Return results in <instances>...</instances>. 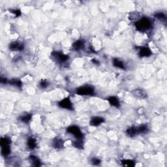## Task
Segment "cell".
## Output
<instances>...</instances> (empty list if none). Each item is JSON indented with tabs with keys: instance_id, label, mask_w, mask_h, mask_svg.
Returning a JSON list of instances; mask_svg holds the SVG:
<instances>
[{
	"instance_id": "obj_4",
	"label": "cell",
	"mask_w": 167,
	"mask_h": 167,
	"mask_svg": "<svg viewBox=\"0 0 167 167\" xmlns=\"http://www.w3.org/2000/svg\"><path fill=\"white\" fill-rule=\"evenodd\" d=\"M66 132L73 135L76 140H84V133L82 132L80 128L76 125H71L67 127Z\"/></svg>"
},
{
	"instance_id": "obj_6",
	"label": "cell",
	"mask_w": 167,
	"mask_h": 167,
	"mask_svg": "<svg viewBox=\"0 0 167 167\" xmlns=\"http://www.w3.org/2000/svg\"><path fill=\"white\" fill-rule=\"evenodd\" d=\"M58 106L62 109H65L67 110H74L73 103L71 101L70 97H67L61 100L58 103Z\"/></svg>"
},
{
	"instance_id": "obj_24",
	"label": "cell",
	"mask_w": 167,
	"mask_h": 167,
	"mask_svg": "<svg viewBox=\"0 0 167 167\" xmlns=\"http://www.w3.org/2000/svg\"><path fill=\"white\" fill-rule=\"evenodd\" d=\"M73 146L79 149H82L84 148V141L82 140H76L73 142Z\"/></svg>"
},
{
	"instance_id": "obj_2",
	"label": "cell",
	"mask_w": 167,
	"mask_h": 167,
	"mask_svg": "<svg viewBox=\"0 0 167 167\" xmlns=\"http://www.w3.org/2000/svg\"><path fill=\"white\" fill-rule=\"evenodd\" d=\"M0 144H1V154L3 157H8L10 153V144L11 140L9 137L3 136L1 138L0 141Z\"/></svg>"
},
{
	"instance_id": "obj_15",
	"label": "cell",
	"mask_w": 167,
	"mask_h": 167,
	"mask_svg": "<svg viewBox=\"0 0 167 167\" xmlns=\"http://www.w3.org/2000/svg\"><path fill=\"white\" fill-rule=\"evenodd\" d=\"M112 63L114 67H116L120 69H122V70L125 69V65L124 62L121 59L118 58H114L112 60Z\"/></svg>"
},
{
	"instance_id": "obj_27",
	"label": "cell",
	"mask_w": 167,
	"mask_h": 167,
	"mask_svg": "<svg viewBox=\"0 0 167 167\" xmlns=\"http://www.w3.org/2000/svg\"><path fill=\"white\" fill-rule=\"evenodd\" d=\"M10 12L12 13L16 16V17H19V16H20L22 14V12H21L20 9H11V10H10Z\"/></svg>"
},
{
	"instance_id": "obj_13",
	"label": "cell",
	"mask_w": 167,
	"mask_h": 167,
	"mask_svg": "<svg viewBox=\"0 0 167 167\" xmlns=\"http://www.w3.org/2000/svg\"><path fill=\"white\" fill-rule=\"evenodd\" d=\"M33 114L31 113L26 112L24 114H22L18 117V120L21 121L22 123H24L25 124H28L32 120Z\"/></svg>"
},
{
	"instance_id": "obj_11",
	"label": "cell",
	"mask_w": 167,
	"mask_h": 167,
	"mask_svg": "<svg viewBox=\"0 0 167 167\" xmlns=\"http://www.w3.org/2000/svg\"><path fill=\"white\" fill-rule=\"evenodd\" d=\"M131 93L133 96H135V97H137L138 99H144L148 97L147 93L144 90H142V89H135V90H132Z\"/></svg>"
},
{
	"instance_id": "obj_18",
	"label": "cell",
	"mask_w": 167,
	"mask_h": 167,
	"mask_svg": "<svg viewBox=\"0 0 167 167\" xmlns=\"http://www.w3.org/2000/svg\"><path fill=\"white\" fill-rule=\"evenodd\" d=\"M37 143L36 139L33 136L28 137L27 140V146L28 148V149L30 150H33L37 148Z\"/></svg>"
},
{
	"instance_id": "obj_26",
	"label": "cell",
	"mask_w": 167,
	"mask_h": 167,
	"mask_svg": "<svg viewBox=\"0 0 167 167\" xmlns=\"http://www.w3.org/2000/svg\"><path fill=\"white\" fill-rule=\"evenodd\" d=\"M90 163H92V165H94V166H99L101 164V160L99 158H98V157H92L91 159Z\"/></svg>"
},
{
	"instance_id": "obj_19",
	"label": "cell",
	"mask_w": 167,
	"mask_h": 167,
	"mask_svg": "<svg viewBox=\"0 0 167 167\" xmlns=\"http://www.w3.org/2000/svg\"><path fill=\"white\" fill-rule=\"evenodd\" d=\"M137 129L139 135H145L149 132V129L147 124H142L137 126Z\"/></svg>"
},
{
	"instance_id": "obj_25",
	"label": "cell",
	"mask_w": 167,
	"mask_h": 167,
	"mask_svg": "<svg viewBox=\"0 0 167 167\" xmlns=\"http://www.w3.org/2000/svg\"><path fill=\"white\" fill-rule=\"evenodd\" d=\"M50 86V82L46 79H42L39 82V86L41 89H47Z\"/></svg>"
},
{
	"instance_id": "obj_20",
	"label": "cell",
	"mask_w": 167,
	"mask_h": 167,
	"mask_svg": "<svg viewBox=\"0 0 167 167\" xmlns=\"http://www.w3.org/2000/svg\"><path fill=\"white\" fill-rule=\"evenodd\" d=\"M121 164L123 166L132 167L136 165V161L132 159H124L121 161Z\"/></svg>"
},
{
	"instance_id": "obj_3",
	"label": "cell",
	"mask_w": 167,
	"mask_h": 167,
	"mask_svg": "<svg viewBox=\"0 0 167 167\" xmlns=\"http://www.w3.org/2000/svg\"><path fill=\"white\" fill-rule=\"evenodd\" d=\"M75 93L82 96H93L95 95V88L91 85H84L75 89Z\"/></svg>"
},
{
	"instance_id": "obj_12",
	"label": "cell",
	"mask_w": 167,
	"mask_h": 167,
	"mask_svg": "<svg viewBox=\"0 0 167 167\" xmlns=\"http://www.w3.org/2000/svg\"><path fill=\"white\" fill-rule=\"evenodd\" d=\"M109 104L115 108H120L121 106V103L120 99L117 96H109L107 98Z\"/></svg>"
},
{
	"instance_id": "obj_23",
	"label": "cell",
	"mask_w": 167,
	"mask_h": 167,
	"mask_svg": "<svg viewBox=\"0 0 167 167\" xmlns=\"http://www.w3.org/2000/svg\"><path fill=\"white\" fill-rule=\"evenodd\" d=\"M154 16L162 22H166V15L163 12H156L155 13Z\"/></svg>"
},
{
	"instance_id": "obj_10",
	"label": "cell",
	"mask_w": 167,
	"mask_h": 167,
	"mask_svg": "<svg viewBox=\"0 0 167 167\" xmlns=\"http://www.w3.org/2000/svg\"><path fill=\"white\" fill-rule=\"evenodd\" d=\"M105 121V119L101 116H93L90 120V125L97 127L103 124Z\"/></svg>"
},
{
	"instance_id": "obj_22",
	"label": "cell",
	"mask_w": 167,
	"mask_h": 167,
	"mask_svg": "<svg viewBox=\"0 0 167 167\" xmlns=\"http://www.w3.org/2000/svg\"><path fill=\"white\" fill-rule=\"evenodd\" d=\"M142 17V16H141V14L138 12H136V11H135V12H131L130 13L129 15V19L131 21H134L136 22L138 20L140 19Z\"/></svg>"
},
{
	"instance_id": "obj_5",
	"label": "cell",
	"mask_w": 167,
	"mask_h": 167,
	"mask_svg": "<svg viewBox=\"0 0 167 167\" xmlns=\"http://www.w3.org/2000/svg\"><path fill=\"white\" fill-rule=\"evenodd\" d=\"M51 56L55 62L58 63H65L69 59V56L62 51H54L51 52Z\"/></svg>"
},
{
	"instance_id": "obj_29",
	"label": "cell",
	"mask_w": 167,
	"mask_h": 167,
	"mask_svg": "<svg viewBox=\"0 0 167 167\" xmlns=\"http://www.w3.org/2000/svg\"><path fill=\"white\" fill-rule=\"evenodd\" d=\"M92 62H93V63H94V64H97V65H99V62H98V61H97L96 59H92Z\"/></svg>"
},
{
	"instance_id": "obj_8",
	"label": "cell",
	"mask_w": 167,
	"mask_h": 167,
	"mask_svg": "<svg viewBox=\"0 0 167 167\" xmlns=\"http://www.w3.org/2000/svg\"><path fill=\"white\" fill-rule=\"evenodd\" d=\"M152 55V51L148 47L143 46L139 48L138 55L140 58H149Z\"/></svg>"
},
{
	"instance_id": "obj_16",
	"label": "cell",
	"mask_w": 167,
	"mask_h": 167,
	"mask_svg": "<svg viewBox=\"0 0 167 167\" xmlns=\"http://www.w3.org/2000/svg\"><path fill=\"white\" fill-rule=\"evenodd\" d=\"M125 134L131 138H133L137 135H139L137 126H131L127 128L125 131Z\"/></svg>"
},
{
	"instance_id": "obj_1",
	"label": "cell",
	"mask_w": 167,
	"mask_h": 167,
	"mask_svg": "<svg viewBox=\"0 0 167 167\" xmlns=\"http://www.w3.org/2000/svg\"><path fill=\"white\" fill-rule=\"evenodd\" d=\"M134 26L138 31L145 33L152 29L153 22L149 18L146 16H142L140 19L135 22Z\"/></svg>"
},
{
	"instance_id": "obj_7",
	"label": "cell",
	"mask_w": 167,
	"mask_h": 167,
	"mask_svg": "<svg viewBox=\"0 0 167 167\" xmlns=\"http://www.w3.org/2000/svg\"><path fill=\"white\" fill-rule=\"evenodd\" d=\"M9 49L12 52H22L24 49V44L20 41H12L9 44Z\"/></svg>"
},
{
	"instance_id": "obj_28",
	"label": "cell",
	"mask_w": 167,
	"mask_h": 167,
	"mask_svg": "<svg viewBox=\"0 0 167 167\" xmlns=\"http://www.w3.org/2000/svg\"><path fill=\"white\" fill-rule=\"evenodd\" d=\"M0 82H1V83L3 84H8L9 80L7 79V78L1 77V79H0Z\"/></svg>"
},
{
	"instance_id": "obj_9",
	"label": "cell",
	"mask_w": 167,
	"mask_h": 167,
	"mask_svg": "<svg viewBox=\"0 0 167 167\" xmlns=\"http://www.w3.org/2000/svg\"><path fill=\"white\" fill-rule=\"evenodd\" d=\"M86 44V41L83 39H79L75 41L73 44H72V48L74 51L79 52L82 51V50L84 49Z\"/></svg>"
},
{
	"instance_id": "obj_21",
	"label": "cell",
	"mask_w": 167,
	"mask_h": 167,
	"mask_svg": "<svg viewBox=\"0 0 167 167\" xmlns=\"http://www.w3.org/2000/svg\"><path fill=\"white\" fill-rule=\"evenodd\" d=\"M8 84H9L11 86H14L18 88H22V82L20 80L17 79H13L9 80Z\"/></svg>"
},
{
	"instance_id": "obj_14",
	"label": "cell",
	"mask_w": 167,
	"mask_h": 167,
	"mask_svg": "<svg viewBox=\"0 0 167 167\" xmlns=\"http://www.w3.org/2000/svg\"><path fill=\"white\" fill-rule=\"evenodd\" d=\"M52 146L53 148L56 149H61L64 147V141L62 138L55 137L52 143Z\"/></svg>"
},
{
	"instance_id": "obj_17",
	"label": "cell",
	"mask_w": 167,
	"mask_h": 167,
	"mask_svg": "<svg viewBox=\"0 0 167 167\" xmlns=\"http://www.w3.org/2000/svg\"><path fill=\"white\" fill-rule=\"evenodd\" d=\"M29 161L33 166L39 167L42 165L41 159L35 155H33V154L30 155L29 156Z\"/></svg>"
}]
</instances>
